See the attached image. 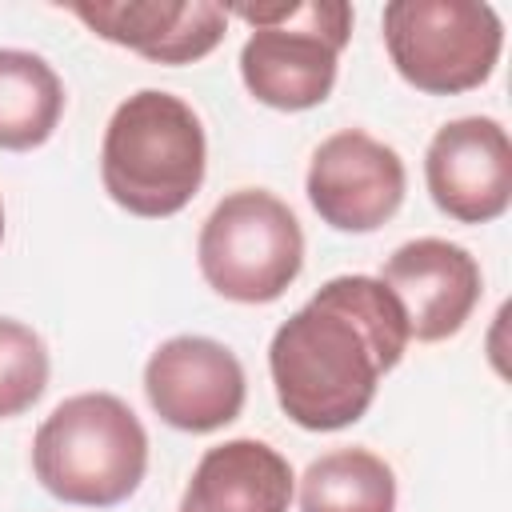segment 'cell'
<instances>
[{"label": "cell", "instance_id": "cell-1", "mask_svg": "<svg viewBox=\"0 0 512 512\" xmlns=\"http://www.w3.org/2000/svg\"><path fill=\"white\" fill-rule=\"evenodd\" d=\"M404 348L396 296L376 276H332L268 344L276 400L308 432L348 428L372 408L380 376L404 360Z\"/></svg>", "mask_w": 512, "mask_h": 512}, {"label": "cell", "instance_id": "cell-8", "mask_svg": "<svg viewBox=\"0 0 512 512\" xmlns=\"http://www.w3.org/2000/svg\"><path fill=\"white\" fill-rule=\"evenodd\" d=\"M152 412L180 432H216L244 408L248 384L232 348L208 336H172L144 364Z\"/></svg>", "mask_w": 512, "mask_h": 512}, {"label": "cell", "instance_id": "cell-9", "mask_svg": "<svg viewBox=\"0 0 512 512\" xmlns=\"http://www.w3.org/2000/svg\"><path fill=\"white\" fill-rule=\"evenodd\" d=\"M432 204L456 224H488L512 204V144L500 120L460 116L424 152Z\"/></svg>", "mask_w": 512, "mask_h": 512}, {"label": "cell", "instance_id": "cell-3", "mask_svg": "<svg viewBox=\"0 0 512 512\" xmlns=\"http://www.w3.org/2000/svg\"><path fill=\"white\" fill-rule=\"evenodd\" d=\"M36 480L64 504H124L148 472V432L112 392H80L56 404L32 436Z\"/></svg>", "mask_w": 512, "mask_h": 512}, {"label": "cell", "instance_id": "cell-11", "mask_svg": "<svg viewBox=\"0 0 512 512\" xmlns=\"http://www.w3.org/2000/svg\"><path fill=\"white\" fill-rule=\"evenodd\" d=\"M100 40L120 44L152 64L204 60L228 28V8L208 0H96L68 4Z\"/></svg>", "mask_w": 512, "mask_h": 512}, {"label": "cell", "instance_id": "cell-4", "mask_svg": "<svg viewBox=\"0 0 512 512\" xmlns=\"http://www.w3.org/2000/svg\"><path fill=\"white\" fill-rule=\"evenodd\" d=\"M228 16L252 24L240 48V76L260 104L304 112L332 96L336 64L352 36V8L344 0L236 4Z\"/></svg>", "mask_w": 512, "mask_h": 512}, {"label": "cell", "instance_id": "cell-16", "mask_svg": "<svg viewBox=\"0 0 512 512\" xmlns=\"http://www.w3.org/2000/svg\"><path fill=\"white\" fill-rule=\"evenodd\" d=\"M0 240H4V204H0Z\"/></svg>", "mask_w": 512, "mask_h": 512}, {"label": "cell", "instance_id": "cell-10", "mask_svg": "<svg viewBox=\"0 0 512 512\" xmlns=\"http://www.w3.org/2000/svg\"><path fill=\"white\" fill-rule=\"evenodd\" d=\"M376 280L396 296L408 324V340H420V344L456 336L476 312L480 288H484L476 256L436 236L400 244L384 260Z\"/></svg>", "mask_w": 512, "mask_h": 512}, {"label": "cell", "instance_id": "cell-2", "mask_svg": "<svg viewBox=\"0 0 512 512\" xmlns=\"http://www.w3.org/2000/svg\"><path fill=\"white\" fill-rule=\"evenodd\" d=\"M204 168V124L180 96L140 88L112 112L100 144V180L124 212L144 220L176 216L200 192Z\"/></svg>", "mask_w": 512, "mask_h": 512}, {"label": "cell", "instance_id": "cell-15", "mask_svg": "<svg viewBox=\"0 0 512 512\" xmlns=\"http://www.w3.org/2000/svg\"><path fill=\"white\" fill-rule=\"evenodd\" d=\"M48 388V348L20 324L0 316V420L28 412Z\"/></svg>", "mask_w": 512, "mask_h": 512}, {"label": "cell", "instance_id": "cell-6", "mask_svg": "<svg viewBox=\"0 0 512 512\" xmlns=\"http://www.w3.org/2000/svg\"><path fill=\"white\" fill-rule=\"evenodd\" d=\"M384 44L396 72L428 96L480 88L504 48V24L476 0H392L384 8Z\"/></svg>", "mask_w": 512, "mask_h": 512}, {"label": "cell", "instance_id": "cell-14", "mask_svg": "<svg viewBox=\"0 0 512 512\" xmlns=\"http://www.w3.org/2000/svg\"><path fill=\"white\" fill-rule=\"evenodd\" d=\"M300 512H396V476L368 448H336L300 476Z\"/></svg>", "mask_w": 512, "mask_h": 512}, {"label": "cell", "instance_id": "cell-5", "mask_svg": "<svg viewBox=\"0 0 512 512\" xmlns=\"http://www.w3.org/2000/svg\"><path fill=\"white\" fill-rule=\"evenodd\" d=\"M196 260L216 296L236 304H272L304 268V232L280 196L240 188L208 212Z\"/></svg>", "mask_w": 512, "mask_h": 512}, {"label": "cell", "instance_id": "cell-7", "mask_svg": "<svg viewBox=\"0 0 512 512\" xmlns=\"http://www.w3.org/2000/svg\"><path fill=\"white\" fill-rule=\"evenodd\" d=\"M408 172L396 148L384 140L344 128L328 136L308 164V204L336 232H376L404 204Z\"/></svg>", "mask_w": 512, "mask_h": 512}, {"label": "cell", "instance_id": "cell-13", "mask_svg": "<svg viewBox=\"0 0 512 512\" xmlns=\"http://www.w3.org/2000/svg\"><path fill=\"white\" fill-rule=\"evenodd\" d=\"M64 116V84L52 64L24 48H0V148H40Z\"/></svg>", "mask_w": 512, "mask_h": 512}, {"label": "cell", "instance_id": "cell-12", "mask_svg": "<svg viewBox=\"0 0 512 512\" xmlns=\"http://www.w3.org/2000/svg\"><path fill=\"white\" fill-rule=\"evenodd\" d=\"M292 464L264 440H224L200 456L180 512H288Z\"/></svg>", "mask_w": 512, "mask_h": 512}]
</instances>
